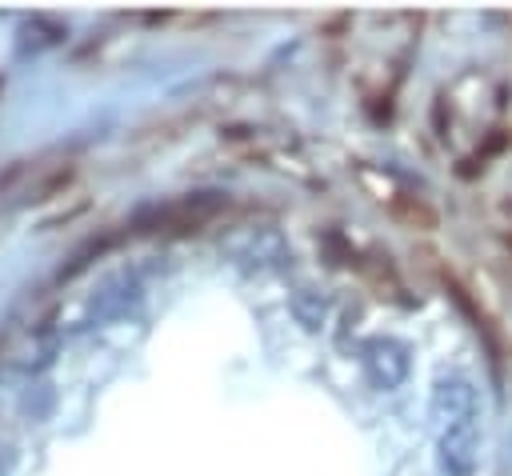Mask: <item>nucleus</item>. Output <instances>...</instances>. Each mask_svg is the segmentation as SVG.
<instances>
[{
  "instance_id": "1",
  "label": "nucleus",
  "mask_w": 512,
  "mask_h": 476,
  "mask_svg": "<svg viewBox=\"0 0 512 476\" xmlns=\"http://www.w3.org/2000/svg\"><path fill=\"white\" fill-rule=\"evenodd\" d=\"M360 368H364V380L376 388V392H396L408 372H412V360H408V348L392 336H376L360 348Z\"/></svg>"
},
{
  "instance_id": "2",
  "label": "nucleus",
  "mask_w": 512,
  "mask_h": 476,
  "mask_svg": "<svg viewBox=\"0 0 512 476\" xmlns=\"http://www.w3.org/2000/svg\"><path fill=\"white\" fill-rule=\"evenodd\" d=\"M436 464H440L444 476H476V468H480V424H476V416L440 428Z\"/></svg>"
},
{
  "instance_id": "3",
  "label": "nucleus",
  "mask_w": 512,
  "mask_h": 476,
  "mask_svg": "<svg viewBox=\"0 0 512 476\" xmlns=\"http://www.w3.org/2000/svg\"><path fill=\"white\" fill-rule=\"evenodd\" d=\"M140 300H144V284H140L136 276H128V272L108 276V280L92 292V300H88V320H92V324H112V320L128 316Z\"/></svg>"
},
{
  "instance_id": "4",
  "label": "nucleus",
  "mask_w": 512,
  "mask_h": 476,
  "mask_svg": "<svg viewBox=\"0 0 512 476\" xmlns=\"http://www.w3.org/2000/svg\"><path fill=\"white\" fill-rule=\"evenodd\" d=\"M428 412L440 428L448 424H460V420H472L476 416V388L468 376H444L436 380L432 396H428Z\"/></svg>"
},
{
  "instance_id": "5",
  "label": "nucleus",
  "mask_w": 512,
  "mask_h": 476,
  "mask_svg": "<svg viewBox=\"0 0 512 476\" xmlns=\"http://www.w3.org/2000/svg\"><path fill=\"white\" fill-rule=\"evenodd\" d=\"M232 256H236L244 268H284V264L292 260V248L284 244V236H280L276 228H256V232H248V236L232 248Z\"/></svg>"
},
{
  "instance_id": "6",
  "label": "nucleus",
  "mask_w": 512,
  "mask_h": 476,
  "mask_svg": "<svg viewBox=\"0 0 512 476\" xmlns=\"http://www.w3.org/2000/svg\"><path fill=\"white\" fill-rule=\"evenodd\" d=\"M328 312H332L328 292H320V288H296L292 292V316L304 332H320L328 324Z\"/></svg>"
}]
</instances>
